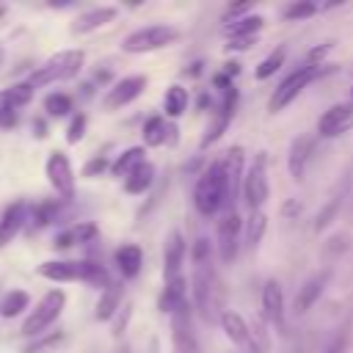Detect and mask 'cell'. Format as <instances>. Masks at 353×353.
Here are the masks:
<instances>
[{
	"instance_id": "obj_1",
	"label": "cell",
	"mask_w": 353,
	"mask_h": 353,
	"mask_svg": "<svg viewBox=\"0 0 353 353\" xmlns=\"http://www.w3.org/2000/svg\"><path fill=\"white\" fill-rule=\"evenodd\" d=\"M223 204H229V190H226V179H223V168L221 163H212L210 168H204V174L199 176L196 188H193V207L210 218L215 215Z\"/></svg>"
},
{
	"instance_id": "obj_2",
	"label": "cell",
	"mask_w": 353,
	"mask_h": 353,
	"mask_svg": "<svg viewBox=\"0 0 353 353\" xmlns=\"http://www.w3.org/2000/svg\"><path fill=\"white\" fill-rule=\"evenodd\" d=\"M83 61H85V52H83V50H61V52H55L52 58H47V61L28 77V83H30V88H44V85L69 80V77H74V74L83 69Z\"/></svg>"
},
{
	"instance_id": "obj_3",
	"label": "cell",
	"mask_w": 353,
	"mask_h": 353,
	"mask_svg": "<svg viewBox=\"0 0 353 353\" xmlns=\"http://www.w3.org/2000/svg\"><path fill=\"white\" fill-rule=\"evenodd\" d=\"M176 39H179V30L171 28V25H146V28H138V30L127 33L124 41H121V50L132 52V55H141V52L163 50V47L174 44Z\"/></svg>"
},
{
	"instance_id": "obj_4",
	"label": "cell",
	"mask_w": 353,
	"mask_h": 353,
	"mask_svg": "<svg viewBox=\"0 0 353 353\" xmlns=\"http://www.w3.org/2000/svg\"><path fill=\"white\" fill-rule=\"evenodd\" d=\"M63 303H66V292H63V290H50V292H44L41 301L33 306V312L25 317L22 334H25V336H39L47 325H52V323L58 320Z\"/></svg>"
},
{
	"instance_id": "obj_5",
	"label": "cell",
	"mask_w": 353,
	"mask_h": 353,
	"mask_svg": "<svg viewBox=\"0 0 353 353\" xmlns=\"http://www.w3.org/2000/svg\"><path fill=\"white\" fill-rule=\"evenodd\" d=\"M270 196V185H268V152H256L251 168L243 176V199L251 210H262V204Z\"/></svg>"
},
{
	"instance_id": "obj_6",
	"label": "cell",
	"mask_w": 353,
	"mask_h": 353,
	"mask_svg": "<svg viewBox=\"0 0 353 353\" xmlns=\"http://www.w3.org/2000/svg\"><path fill=\"white\" fill-rule=\"evenodd\" d=\"M317 74H320V69H317V66H306V63L298 66L292 74H287V77L279 83V88L270 94V102H268L270 113L284 110V108H287V105H290V102H292V99H295V97H298V94L317 77Z\"/></svg>"
},
{
	"instance_id": "obj_7",
	"label": "cell",
	"mask_w": 353,
	"mask_h": 353,
	"mask_svg": "<svg viewBox=\"0 0 353 353\" xmlns=\"http://www.w3.org/2000/svg\"><path fill=\"white\" fill-rule=\"evenodd\" d=\"M44 171H47V182L52 185V190L63 201L74 199V171H72V163H69V157L63 152H58V149L50 152Z\"/></svg>"
},
{
	"instance_id": "obj_8",
	"label": "cell",
	"mask_w": 353,
	"mask_h": 353,
	"mask_svg": "<svg viewBox=\"0 0 353 353\" xmlns=\"http://www.w3.org/2000/svg\"><path fill=\"white\" fill-rule=\"evenodd\" d=\"M234 110H237V88L232 85V88H226V91H223V99H221V105H218V110H215L212 121L207 124V130H204V135H201V141H199V146H201V149H207L210 143H215V141L226 132L229 121L234 119Z\"/></svg>"
},
{
	"instance_id": "obj_9",
	"label": "cell",
	"mask_w": 353,
	"mask_h": 353,
	"mask_svg": "<svg viewBox=\"0 0 353 353\" xmlns=\"http://www.w3.org/2000/svg\"><path fill=\"white\" fill-rule=\"evenodd\" d=\"M353 127V102H339V105H331L320 121H317V135L320 138H336L342 132H347Z\"/></svg>"
},
{
	"instance_id": "obj_10",
	"label": "cell",
	"mask_w": 353,
	"mask_h": 353,
	"mask_svg": "<svg viewBox=\"0 0 353 353\" xmlns=\"http://www.w3.org/2000/svg\"><path fill=\"white\" fill-rule=\"evenodd\" d=\"M240 215L232 210L218 221V256L223 265H232L237 256V237H240Z\"/></svg>"
},
{
	"instance_id": "obj_11",
	"label": "cell",
	"mask_w": 353,
	"mask_h": 353,
	"mask_svg": "<svg viewBox=\"0 0 353 353\" xmlns=\"http://www.w3.org/2000/svg\"><path fill=\"white\" fill-rule=\"evenodd\" d=\"M221 328H223V334L237 345V347H243L245 353H262V347L254 342V336H251V325L237 314V312H232V309H223L221 312Z\"/></svg>"
},
{
	"instance_id": "obj_12",
	"label": "cell",
	"mask_w": 353,
	"mask_h": 353,
	"mask_svg": "<svg viewBox=\"0 0 353 353\" xmlns=\"http://www.w3.org/2000/svg\"><path fill=\"white\" fill-rule=\"evenodd\" d=\"M146 88V77L143 74H132V77H121L113 88H108L105 94V108L108 110H119L124 105H130L132 99H138Z\"/></svg>"
},
{
	"instance_id": "obj_13",
	"label": "cell",
	"mask_w": 353,
	"mask_h": 353,
	"mask_svg": "<svg viewBox=\"0 0 353 353\" xmlns=\"http://www.w3.org/2000/svg\"><path fill=\"white\" fill-rule=\"evenodd\" d=\"M171 345H174V353H201L196 334L190 331L188 306H182L179 312L171 314Z\"/></svg>"
},
{
	"instance_id": "obj_14",
	"label": "cell",
	"mask_w": 353,
	"mask_h": 353,
	"mask_svg": "<svg viewBox=\"0 0 353 353\" xmlns=\"http://www.w3.org/2000/svg\"><path fill=\"white\" fill-rule=\"evenodd\" d=\"M262 312L273 328L284 331V292L276 279L265 281V287H262Z\"/></svg>"
},
{
	"instance_id": "obj_15",
	"label": "cell",
	"mask_w": 353,
	"mask_h": 353,
	"mask_svg": "<svg viewBox=\"0 0 353 353\" xmlns=\"http://www.w3.org/2000/svg\"><path fill=\"white\" fill-rule=\"evenodd\" d=\"M243 160H245L243 146H232V149L226 152V157L221 160L223 179H226V190H229V201L237 199V193L243 190Z\"/></svg>"
},
{
	"instance_id": "obj_16",
	"label": "cell",
	"mask_w": 353,
	"mask_h": 353,
	"mask_svg": "<svg viewBox=\"0 0 353 353\" xmlns=\"http://www.w3.org/2000/svg\"><path fill=\"white\" fill-rule=\"evenodd\" d=\"M185 251H188V245H185V240H182V232L174 229V232L168 234L165 251H163V273H165V281L182 276L179 270H182V262H185Z\"/></svg>"
},
{
	"instance_id": "obj_17",
	"label": "cell",
	"mask_w": 353,
	"mask_h": 353,
	"mask_svg": "<svg viewBox=\"0 0 353 353\" xmlns=\"http://www.w3.org/2000/svg\"><path fill=\"white\" fill-rule=\"evenodd\" d=\"M25 221H28V204L25 201H14L3 210V215H0V248H6L19 234Z\"/></svg>"
},
{
	"instance_id": "obj_18",
	"label": "cell",
	"mask_w": 353,
	"mask_h": 353,
	"mask_svg": "<svg viewBox=\"0 0 353 353\" xmlns=\"http://www.w3.org/2000/svg\"><path fill=\"white\" fill-rule=\"evenodd\" d=\"M312 146H314V135H298V138H292L290 154H287V168H290L292 179H303V171H306V160L312 154Z\"/></svg>"
},
{
	"instance_id": "obj_19",
	"label": "cell",
	"mask_w": 353,
	"mask_h": 353,
	"mask_svg": "<svg viewBox=\"0 0 353 353\" xmlns=\"http://www.w3.org/2000/svg\"><path fill=\"white\" fill-rule=\"evenodd\" d=\"M116 14H119V11H116L113 6H97V8H88V11H83V14L74 19L72 33H91V30H97V28L113 22Z\"/></svg>"
},
{
	"instance_id": "obj_20",
	"label": "cell",
	"mask_w": 353,
	"mask_h": 353,
	"mask_svg": "<svg viewBox=\"0 0 353 353\" xmlns=\"http://www.w3.org/2000/svg\"><path fill=\"white\" fill-rule=\"evenodd\" d=\"M325 281H328V273H314L312 279H306L303 287H298V295H295V312H309V309L317 303V298L323 295Z\"/></svg>"
},
{
	"instance_id": "obj_21",
	"label": "cell",
	"mask_w": 353,
	"mask_h": 353,
	"mask_svg": "<svg viewBox=\"0 0 353 353\" xmlns=\"http://www.w3.org/2000/svg\"><path fill=\"white\" fill-rule=\"evenodd\" d=\"M116 268L124 279H135L143 268V251L135 245V243H127L116 251Z\"/></svg>"
},
{
	"instance_id": "obj_22",
	"label": "cell",
	"mask_w": 353,
	"mask_h": 353,
	"mask_svg": "<svg viewBox=\"0 0 353 353\" xmlns=\"http://www.w3.org/2000/svg\"><path fill=\"white\" fill-rule=\"evenodd\" d=\"M39 276L50 281H80V262H63V259H50L39 265Z\"/></svg>"
},
{
	"instance_id": "obj_23",
	"label": "cell",
	"mask_w": 353,
	"mask_h": 353,
	"mask_svg": "<svg viewBox=\"0 0 353 353\" xmlns=\"http://www.w3.org/2000/svg\"><path fill=\"white\" fill-rule=\"evenodd\" d=\"M182 306H188V290H185V279L179 276V279L165 281V290H163V295H160V312L174 314V312H179Z\"/></svg>"
},
{
	"instance_id": "obj_24",
	"label": "cell",
	"mask_w": 353,
	"mask_h": 353,
	"mask_svg": "<svg viewBox=\"0 0 353 353\" xmlns=\"http://www.w3.org/2000/svg\"><path fill=\"white\" fill-rule=\"evenodd\" d=\"M265 25V17L259 14H245L240 19H232L223 25V36L226 39H248V36H256Z\"/></svg>"
},
{
	"instance_id": "obj_25",
	"label": "cell",
	"mask_w": 353,
	"mask_h": 353,
	"mask_svg": "<svg viewBox=\"0 0 353 353\" xmlns=\"http://www.w3.org/2000/svg\"><path fill=\"white\" fill-rule=\"evenodd\" d=\"M121 298H124V287L121 284H116V281H110L105 290H102V295H99V301H97V320H110L119 309H121Z\"/></svg>"
},
{
	"instance_id": "obj_26",
	"label": "cell",
	"mask_w": 353,
	"mask_h": 353,
	"mask_svg": "<svg viewBox=\"0 0 353 353\" xmlns=\"http://www.w3.org/2000/svg\"><path fill=\"white\" fill-rule=\"evenodd\" d=\"M143 154H146V149H143V146H130V149H124V152L110 163L113 176H124V179H127L138 165H143V163H146V157H143Z\"/></svg>"
},
{
	"instance_id": "obj_27",
	"label": "cell",
	"mask_w": 353,
	"mask_h": 353,
	"mask_svg": "<svg viewBox=\"0 0 353 353\" xmlns=\"http://www.w3.org/2000/svg\"><path fill=\"white\" fill-rule=\"evenodd\" d=\"M154 182V165L146 160L143 165H138L127 179H124V190L127 193H132V196H138V193H143V190H149V185Z\"/></svg>"
},
{
	"instance_id": "obj_28",
	"label": "cell",
	"mask_w": 353,
	"mask_h": 353,
	"mask_svg": "<svg viewBox=\"0 0 353 353\" xmlns=\"http://www.w3.org/2000/svg\"><path fill=\"white\" fill-rule=\"evenodd\" d=\"M163 108H165V116L179 119L188 110V91L182 85H171L165 91V97H163Z\"/></svg>"
},
{
	"instance_id": "obj_29",
	"label": "cell",
	"mask_w": 353,
	"mask_h": 353,
	"mask_svg": "<svg viewBox=\"0 0 353 353\" xmlns=\"http://www.w3.org/2000/svg\"><path fill=\"white\" fill-rule=\"evenodd\" d=\"M33 99V88H30V83H14L11 88H6L3 94H0V105H8V108H22V105H28Z\"/></svg>"
},
{
	"instance_id": "obj_30",
	"label": "cell",
	"mask_w": 353,
	"mask_h": 353,
	"mask_svg": "<svg viewBox=\"0 0 353 353\" xmlns=\"http://www.w3.org/2000/svg\"><path fill=\"white\" fill-rule=\"evenodd\" d=\"M265 229H268V215H265L262 210H251V215H248V221H245V243H248L251 248L259 245L262 237H265Z\"/></svg>"
},
{
	"instance_id": "obj_31",
	"label": "cell",
	"mask_w": 353,
	"mask_h": 353,
	"mask_svg": "<svg viewBox=\"0 0 353 353\" xmlns=\"http://www.w3.org/2000/svg\"><path fill=\"white\" fill-rule=\"evenodd\" d=\"M28 303H30V298H28L25 290H11V292H6V298L0 301V317H17L19 312L28 309Z\"/></svg>"
},
{
	"instance_id": "obj_32",
	"label": "cell",
	"mask_w": 353,
	"mask_h": 353,
	"mask_svg": "<svg viewBox=\"0 0 353 353\" xmlns=\"http://www.w3.org/2000/svg\"><path fill=\"white\" fill-rule=\"evenodd\" d=\"M165 135H168V124H165L163 116L146 119V124H143V143H146V146H160V143H165Z\"/></svg>"
},
{
	"instance_id": "obj_33",
	"label": "cell",
	"mask_w": 353,
	"mask_h": 353,
	"mask_svg": "<svg viewBox=\"0 0 353 353\" xmlns=\"http://www.w3.org/2000/svg\"><path fill=\"white\" fill-rule=\"evenodd\" d=\"M284 58H287V50L284 47H279V50H273L265 61H259V66L254 69V77L256 80H268L270 74H276L279 69H281V63H284Z\"/></svg>"
},
{
	"instance_id": "obj_34",
	"label": "cell",
	"mask_w": 353,
	"mask_h": 353,
	"mask_svg": "<svg viewBox=\"0 0 353 353\" xmlns=\"http://www.w3.org/2000/svg\"><path fill=\"white\" fill-rule=\"evenodd\" d=\"M80 281H85V284H91V287H102V290L110 284L105 268H99V265H94V262H80Z\"/></svg>"
},
{
	"instance_id": "obj_35",
	"label": "cell",
	"mask_w": 353,
	"mask_h": 353,
	"mask_svg": "<svg viewBox=\"0 0 353 353\" xmlns=\"http://www.w3.org/2000/svg\"><path fill=\"white\" fill-rule=\"evenodd\" d=\"M44 110L50 116H66V113H72V97L69 94H61V91L47 94L44 97Z\"/></svg>"
},
{
	"instance_id": "obj_36",
	"label": "cell",
	"mask_w": 353,
	"mask_h": 353,
	"mask_svg": "<svg viewBox=\"0 0 353 353\" xmlns=\"http://www.w3.org/2000/svg\"><path fill=\"white\" fill-rule=\"evenodd\" d=\"M317 14V3H309V0H301V3H290L284 8V19L295 22V19H309Z\"/></svg>"
},
{
	"instance_id": "obj_37",
	"label": "cell",
	"mask_w": 353,
	"mask_h": 353,
	"mask_svg": "<svg viewBox=\"0 0 353 353\" xmlns=\"http://www.w3.org/2000/svg\"><path fill=\"white\" fill-rule=\"evenodd\" d=\"M85 124H88L85 113H77V116H72V121H69V130H66V143H77V141H83V135H85Z\"/></svg>"
},
{
	"instance_id": "obj_38",
	"label": "cell",
	"mask_w": 353,
	"mask_h": 353,
	"mask_svg": "<svg viewBox=\"0 0 353 353\" xmlns=\"http://www.w3.org/2000/svg\"><path fill=\"white\" fill-rule=\"evenodd\" d=\"M63 342V334L58 331V334H50V336H41V339H36V342H30L22 353H41V350H52L55 345H61Z\"/></svg>"
},
{
	"instance_id": "obj_39",
	"label": "cell",
	"mask_w": 353,
	"mask_h": 353,
	"mask_svg": "<svg viewBox=\"0 0 353 353\" xmlns=\"http://www.w3.org/2000/svg\"><path fill=\"white\" fill-rule=\"evenodd\" d=\"M69 232H72V240H74V243H91V240L97 237V226H94L91 221H83V223L72 226Z\"/></svg>"
},
{
	"instance_id": "obj_40",
	"label": "cell",
	"mask_w": 353,
	"mask_h": 353,
	"mask_svg": "<svg viewBox=\"0 0 353 353\" xmlns=\"http://www.w3.org/2000/svg\"><path fill=\"white\" fill-rule=\"evenodd\" d=\"M108 168H110L108 157L97 154V157H91V160L83 165V176H99V174H102V171H108Z\"/></svg>"
},
{
	"instance_id": "obj_41",
	"label": "cell",
	"mask_w": 353,
	"mask_h": 353,
	"mask_svg": "<svg viewBox=\"0 0 353 353\" xmlns=\"http://www.w3.org/2000/svg\"><path fill=\"white\" fill-rule=\"evenodd\" d=\"M331 52V44H320V47H312L309 52H306V66H317L320 69V63H323V58Z\"/></svg>"
},
{
	"instance_id": "obj_42",
	"label": "cell",
	"mask_w": 353,
	"mask_h": 353,
	"mask_svg": "<svg viewBox=\"0 0 353 353\" xmlns=\"http://www.w3.org/2000/svg\"><path fill=\"white\" fill-rule=\"evenodd\" d=\"M17 121H19V113L8 105H0V130H11L17 127Z\"/></svg>"
},
{
	"instance_id": "obj_43",
	"label": "cell",
	"mask_w": 353,
	"mask_h": 353,
	"mask_svg": "<svg viewBox=\"0 0 353 353\" xmlns=\"http://www.w3.org/2000/svg\"><path fill=\"white\" fill-rule=\"evenodd\" d=\"M336 207H339V199H334V201H331V204H328V207H325V210L317 215V223H314V229H317V232H320V229H325V226L331 223V218H334Z\"/></svg>"
},
{
	"instance_id": "obj_44",
	"label": "cell",
	"mask_w": 353,
	"mask_h": 353,
	"mask_svg": "<svg viewBox=\"0 0 353 353\" xmlns=\"http://www.w3.org/2000/svg\"><path fill=\"white\" fill-rule=\"evenodd\" d=\"M251 44H256V36H248V39H229V44H226V52H237V50H248Z\"/></svg>"
},
{
	"instance_id": "obj_45",
	"label": "cell",
	"mask_w": 353,
	"mask_h": 353,
	"mask_svg": "<svg viewBox=\"0 0 353 353\" xmlns=\"http://www.w3.org/2000/svg\"><path fill=\"white\" fill-rule=\"evenodd\" d=\"M248 8H251V3H237V6H229L223 17H226V19H240V17H243Z\"/></svg>"
},
{
	"instance_id": "obj_46",
	"label": "cell",
	"mask_w": 353,
	"mask_h": 353,
	"mask_svg": "<svg viewBox=\"0 0 353 353\" xmlns=\"http://www.w3.org/2000/svg\"><path fill=\"white\" fill-rule=\"evenodd\" d=\"M345 347H347V339L339 334V336H334V339L328 342V347H325L323 353H345Z\"/></svg>"
},
{
	"instance_id": "obj_47",
	"label": "cell",
	"mask_w": 353,
	"mask_h": 353,
	"mask_svg": "<svg viewBox=\"0 0 353 353\" xmlns=\"http://www.w3.org/2000/svg\"><path fill=\"white\" fill-rule=\"evenodd\" d=\"M72 243H74V240H72V232H61V234L55 237V245H58V248H69Z\"/></svg>"
},
{
	"instance_id": "obj_48",
	"label": "cell",
	"mask_w": 353,
	"mask_h": 353,
	"mask_svg": "<svg viewBox=\"0 0 353 353\" xmlns=\"http://www.w3.org/2000/svg\"><path fill=\"white\" fill-rule=\"evenodd\" d=\"M223 74H229V77L240 74V63H237V61H229V63H226V69H223Z\"/></svg>"
},
{
	"instance_id": "obj_49",
	"label": "cell",
	"mask_w": 353,
	"mask_h": 353,
	"mask_svg": "<svg viewBox=\"0 0 353 353\" xmlns=\"http://www.w3.org/2000/svg\"><path fill=\"white\" fill-rule=\"evenodd\" d=\"M33 130H36V138H44V135H47V124H44L41 119L33 121Z\"/></svg>"
},
{
	"instance_id": "obj_50",
	"label": "cell",
	"mask_w": 353,
	"mask_h": 353,
	"mask_svg": "<svg viewBox=\"0 0 353 353\" xmlns=\"http://www.w3.org/2000/svg\"><path fill=\"white\" fill-rule=\"evenodd\" d=\"M290 212H301V204H295V201H287V204H284V215H290Z\"/></svg>"
},
{
	"instance_id": "obj_51",
	"label": "cell",
	"mask_w": 353,
	"mask_h": 353,
	"mask_svg": "<svg viewBox=\"0 0 353 353\" xmlns=\"http://www.w3.org/2000/svg\"><path fill=\"white\" fill-rule=\"evenodd\" d=\"M207 102H210V97H207V94H201V97H199V108H207Z\"/></svg>"
},
{
	"instance_id": "obj_52",
	"label": "cell",
	"mask_w": 353,
	"mask_h": 353,
	"mask_svg": "<svg viewBox=\"0 0 353 353\" xmlns=\"http://www.w3.org/2000/svg\"><path fill=\"white\" fill-rule=\"evenodd\" d=\"M3 14H6V6H3V3H0V17H3Z\"/></svg>"
},
{
	"instance_id": "obj_53",
	"label": "cell",
	"mask_w": 353,
	"mask_h": 353,
	"mask_svg": "<svg viewBox=\"0 0 353 353\" xmlns=\"http://www.w3.org/2000/svg\"><path fill=\"white\" fill-rule=\"evenodd\" d=\"M0 66H3V50H0Z\"/></svg>"
},
{
	"instance_id": "obj_54",
	"label": "cell",
	"mask_w": 353,
	"mask_h": 353,
	"mask_svg": "<svg viewBox=\"0 0 353 353\" xmlns=\"http://www.w3.org/2000/svg\"><path fill=\"white\" fill-rule=\"evenodd\" d=\"M350 102H353V88H350Z\"/></svg>"
}]
</instances>
